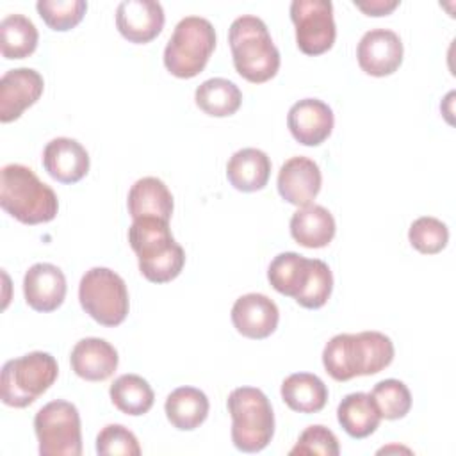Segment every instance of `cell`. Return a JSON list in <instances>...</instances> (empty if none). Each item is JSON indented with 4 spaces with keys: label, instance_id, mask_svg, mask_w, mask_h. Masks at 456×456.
Returning <instances> with one entry per match:
<instances>
[{
    "label": "cell",
    "instance_id": "cell-9",
    "mask_svg": "<svg viewBox=\"0 0 456 456\" xmlns=\"http://www.w3.org/2000/svg\"><path fill=\"white\" fill-rule=\"evenodd\" d=\"M34 431L41 456H80V415L73 403L55 399L37 410Z\"/></svg>",
    "mask_w": 456,
    "mask_h": 456
},
{
    "label": "cell",
    "instance_id": "cell-15",
    "mask_svg": "<svg viewBox=\"0 0 456 456\" xmlns=\"http://www.w3.org/2000/svg\"><path fill=\"white\" fill-rule=\"evenodd\" d=\"M321 169L319 166L303 155L290 157L283 162L278 173L280 196L296 207H306L321 191Z\"/></svg>",
    "mask_w": 456,
    "mask_h": 456
},
{
    "label": "cell",
    "instance_id": "cell-18",
    "mask_svg": "<svg viewBox=\"0 0 456 456\" xmlns=\"http://www.w3.org/2000/svg\"><path fill=\"white\" fill-rule=\"evenodd\" d=\"M43 166L53 180L75 183L89 171V153L77 139L55 137L43 150Z\"/></svg>",
    "mask_w": 456,
    "mask_h": 456
},
{
    "label": "cell",
    "instance_id": "cell-29",
    "mask_svg": "<svg viewBox=\"0 0 456 456\" xmlns=\"http://www.w3.org/2000/svg\"><path fill=\"white\" fill-rule=\"evenodd\" d=\"M37 28L23 14H7L0 21V50L5 59H25L37 46Z\"/></svg>",
    "mask_w": 456,
    "mask_h": 456
},
{
    "label": "cell",
    "instance_id": "cell-6",
    "mask_svg": "<svg viewBox=\"0 0 456 456\" xmlns=\"http://www.w3.org/2000/svg\"><path fill=\"white\" fill-rule=\"evenodd\" d=\"M216 48V30L207 18H182L166 48L164 66L178 78H192L203 71Z\"/></svg>",
    "mask_w": 456,
    "mask_h": 456
},
{
    "label": "cell",
    "instance_id": "cell-28",
    "mask_svg": "<svg viewBox=\"0 0 456 456\" xmlns=\"http://www.w3.org/2000/svg\"><path fill=\"white\" fill-rule=\"evenodd\" d=\"M112 404L126 415H144L155 401L150 383L137 374H123L109 388Z\"/></svg>",
    "mask_w": 456,
    "mask_h": 456
},
{
    "label": "cell",
    "instance_id": "cell-23",
    "mask_svg": "<svg viewBox=\"0 0 456 456\" xmlns=\"http://www.w3.org/2000/svg\"><path fill=\"white\" fill-rule=\"evenodd\" d=\"M208 397L194 387L175 388L164 404L167 420L180 431H192L205 422L208 415Z\"/></svg>",
    "mask_w": 456,
    "mask_h": 456
},
{
    "label": "cell",
    "instance_id": "cell-12",
    "mask_svg": "<svg viewBox=\"0 0 456 456\" xmlns=\"http://www.w3.org/2000/svg\"><path fill=\"white\" fill-rule=\"evenodd\" d=\"M43 87L41 73L32 68L5 71L0 78V121L9 123L18 119L25 109L39 100Z\"/></svg>",
    "mask_w": 456,
    "mask_h": 456
},
{
    "label": "cell",
    "instance_id": "cell-4",
    "mask_svg": "<svg viewBox=\"0 0 456 456\" xmlns=\"http://www.w3.org/2000/svg\"><path fill=\"white\" fill-rule=\"evenodd\" d=\"M228 43L237 73L262 84L273 78L280 68V52L274 46L267 25L253 14H242L230 25Z\"/></svg>",
    "mask_w": 456,
    "mask_h": 456
},
{
    "label": "cell",
    "instance_id": "cell-22",
    "mask_svg": "<svg viewBox=\"0 0 456 456\" xmlns=\"http://www.w3.org/2000/svg\"><path fill=\"white\" fill-rule=\"evenodd\" d=\"M128 212L132 219L160 217L169 221L173 214V194L157 176L139 178L128 191Z\"/></svg>",
    "mask_w": 456,
    "mask_h": 456
},
{
    "label": "cell",
    "instance_id": "cell-31",
    "mask_svg": "<svg viewBox=\"0 0 456 456\" xmlns=\"http://www.w3.org/2000/svg\"><path fill=\"white\" fill-rule=\"evenodd\" d=\"M331 289H333V274L328 264L319 258H310V273L305 281V287L296 296V301L303 308H310V310L321 308L330 299Z\"/></svg>",
    "mask_w": 456,
    "mask_h": 456
},
{
    "label": "cell",
    "instance_id": "cell-2",
    "mask_svg": "<svg viewBox=\"0 0 456 456\" xmlns=\"http://www.w3.org/2000/svg\"><path fill=\"white\" fill-rule=\"evenodd\" d=\"M169 221L160 217H137L128 228V242L137 255L141 274L153 283L175 280L185 264L183 248L175 240Z\"/></svg>",
    "mask_w": 456,
    "mask_h": 456
},
{
    "label": "cell",
    "instance_id": "cell-25",
    "mask_svg": "<svg viewBox=\"0 0 456 456\" xmlns=\"http://www.w3.org/2000/svg\"><path fill=\"white\" fill-rule=\"evenodd\" d=\"M337 419L351 438H365L376 431L381 415L370 394L353 392L340 401L337 408Z\"/></svg>",
    "mask_w": 456,
    "mask_h": 456
},
{
    "label": "cell",
    "instance_id": "cell-21",
    "mask_svg": "<svg viewBox=\"0 0 456 456\" xmlns=\"http://www.w3.org/2000/svg\"><path fill=\"white\" fill-rule=\"evenodd\" d=\"M335 219L322 205L299 207L290 217V235L305 248H324L335 237Z\"/></svg>",
    "mask_w": 456,
    "mask_h": 456
},
{
    "label": "cell",
    "instance_id": "cell-16",
    "mask_svg": "<svg viewBox=\"0 0 456 456\" xmlns=\"http://www.w3.org/2000/svg\"><path fill=\"white\" fill-rule=\"evenodd\" d=\"M278 321V306L265 294H244L232 306V322L235 330L248 338L258 340L269 337L276 330Z\"/></svg>",
    "mask_w": 456,
    "mask_h": 456
},
{
    "label": "cell",
    "instance_id": "cell-19",
    "mask_svg": "<svg viewBox=\"0 0 456 456\" xmlns=\"http://www.w3.org/2000/svg\"><path fill=\"white\" fill-rule=\"evenodd\" d=\"M69 362L75 374L82 379L103 381L114 374L119 358L114 346L105 338L87 337L75 344Z\"/></svg>",
    "mask_w": 456,
    "mask_h": 456
},
{
    "label": "cell",
    "instance_id": "cell-17",
    "mask_svg": "<svg viewBox=\"0 0 456 456\" xmlns=\"http://www.w3.org/2000/svg\"><path fill=\"white\" fill-rule=\"evenodd\" d=\"M23 294L27 305L37 312L57 310L66 297L64 273L48 262L34 264L25 273Z\"/></svg>",
    "mask_w": 456,
    "mask_h": 456
},
{
    "label": "cell",
    "instance_id": "cell-7",
    "mask_svg": "<svg viewBox=\"0 0 456 456\" xmlns=\"http://www.w3.org/2000/svg\"><path fill=\"white\" fill-rule=\"evenodd\" d=\"M55 358L45 351H32L9 360L2 367V401L12 408H25L43 395L57 379Z\"/></svg>",
    "mask_w": 456,
    "mask_h": 456
},
{
    "label": "cell",
    "instance_id": "cell-1",
    "mask_svg": "<svg viewBox=\"0 0 456 456\" xmlns=\"http://www.w3.org/2000/svg\"><path fill=\"white\" fill-rule=\"evenodd\" d=\"M392 360L394 344L390 337L379 331L338 333L330 338L322 351V365L337 381L376 374Z\"/></svg>",
    "mask_w": 456,
    "mask_h": 456
},
{
    "label": "cell",
    "instance_id": "cell-20",
    "mask_svg": "<svg viewBox=\"0 0 456 456\" xmlns=\"http://www.w3.org/2000/svg\"><path fill=\"white\" fill-rule=\"evenodd\" d=\"M271 160L258 148H242L235 151L226 164L228 182L242 192H255L267 185Z\"/></svg>",
    "mask_w": 456,
    "mask_h": 456
},
{
    "label": "cell",
    "instance_id": "cell-24",
    "mask_svg": "<svg viewBox=\"0 0 456 456\" xmlns=\"http://www.w3.org/2000/svg\"><path fill=\"white\" fill-rule=\"evenodd\" d=\"M281 399L294 411L317 413L328 401V388L319 376L310 372H296L283 379Z\"/></svg>",
    "mask_w": 456,
    "mask_h": 456
},
{
    "label": "cell",
    "instance_id": "cell-14",
    "mask_svg": "<svg viewBox=\"0 0 456 456\" xmlns=\"http://www.w3.org/2000/svg\"><path fill=\"white\" fill-rule=\"evenodd\" d=\"M333 121L331 107L317 98L296 102L287 114V125L292 137L305 146L324 142L333 130Z\"/></svg>",
    "mask_w": 456,
    "mask_h": 456
},
{
    "label": "cell",
    "instance_id": "cell-3",
    "mask_svg": "<svg viewBox=\"0 0 456 456\" xmlns=\"http://www.w3.org/2000/svg\"><path fill=\"white\" fill-rule=\"evenodd\" d=\"M2 208L25 224L48 223L57 216L59 201L52 187L23 164H7L0 175Z\"/></svg>",
    "mask_w": 456,
    "mask_h": 456
},
{
    "label": "cell",
    "instance_id": "cell-10",
    "mask_svg": "<svg viewBox=\"0 0 456 456\" xmlns=\"http://www.w3.org/2000/svg\"><path fill=\"white\" fill-rule=\"evenodd\" d=\"M290 20L296 25V43L303 53L319 55L333 46L337 27L330 0H294Z\"/></svg>",
    "mask_w": 456,
    "mask_h": 456
},
{
    "label": "cell",
    "instance_id": "cell-27",
    "mask_svg": "<svg viewBox=\"0 0 456 456\" xmlns=\"http://www.w3.org/2000/svg\"><path fill=\"white\" fill-rule=\"evenodd\" d=\"M308 273L310 258H305L294 251H285L273 258L267 269V278L274 290L296 299V296L305 287Z\"/></svg>",
    "mask_w": 456,
    "mask_h": 456
},
{
    "label": "cell",
    "instance_id": "cell-5",
    "mask_svg": "<svg viewBox=\"0 0 456 456\" xmlns=\"http://www.w3.org/2000/svg\"><path fill=\"white\" fill-rule=\"evenodd\" d=\"M226 406L233 445L242 452L265 449L274 435V413L267 395L255 387H239L228 395Z\"/></svg>",
    "mask_w": 456,
    "mask_h": 456
},
{
    "label": "cell",
    "instance_id": "cell-11",
    "mask_svg": "<svg viewBox=\"0 0 456 456\" xmlns=\"http://www.w3.org/2000/svg\"><path fill=\"white\" fill-rule=\"evenodd\" d=\"M356 57L360 68L367 75H392L403 62L401 37L388 28H372L362 36Z\"/></svg>",
    "mask_w": 456,
    "mask_h": 456
},
{
    "label": "cell",
    "instance_id": "cell-34",
    "mask_svg": "<svg viewBox=\"0 0 456 456\" xmlns=\"http://www.w3.org/2000/svg\"><path fill=\"white\" fill-rule=\"evenodd\" d=\"M96 452L102 456H139L141 447L128 428L109 424L96 436Z\"/></svg>",
    "mask_w": 456,
    "mask_h": 456
},
{
    "label": "cell",
    "instance_id": "cell-33",
    "mask_svg": "<svg viewBox=\"0 0 456 456\" xmlns=\"http://www.w3.org/2000/svg\"><path fill=\"white\" fill-rule=\"evenodd\" d=\"M408 239L417 251L424 255H435L447 246L449 230L445 223H442L440 219L431 216H422L411 223Z\"/></svg>",
    "mask_w": 456,
    "mask_h": 456
},
{
    "label": "cell",
    "instance_id": "cell-8",
    "mask_svg": "<svg viewBox=\"0 0 456 456\" xmlns=\"http://www.w3.org/2000/svg\"><path fill=\"white\" fill-rule=\"evenodd\" d=\"M78 299L86 314L102 326L121 324L130 306L123 278L109 267L86 271L78 285Z\"/></svg>",
    "mask_w": 456,
    "mask_h": 456
},
{
    "label": "cell",
    "instance_id": "cell-35",
    "mask_svg": "<svg viewBox=\"0 0 456 456\" xmlns=\"http://www.w3.org/2000/svg\"><path fill=\"white\" fill-rule=\"evenodd\" d=\"M340 452L338 440L331 429L321 424L308 426L297 438L296 445L290 449V454H322L337 456Z\"/></svg>",
    "mask_w": 456,
    "mask_h": 456
},
{
    "label": "cell",
    "instance_id": "cell-26",
    "mask_svg": "<svg viewBox=\"0 0 456 456\" xmlns=\"http://www.w3.org/2000/svg\"><path fill=\"white\" fill-rule=\"evenodd\" d=\"M196 105L208 116L226 118L239 110L242 102L240 89L228 78H208L196 87Z\"/></svg>",
    "mask_w": 456,
    "mask_h": 456
},
{
    "label": "cell",
    "instance_id": "cell-32",
    "mask_svg": "<svg viewBox=\"0 0 456 456\" xmlns=\"http://www.w3.org/2000/svg\"><path fill=\"white\" fill-rule=\"evenodd\" d=\"M36 9L43 21L59 32L73 28L86 14L87 2L84 0H39Z\"/></svg>",
    "mask_w": 456,
    "mask_h": 456
},
{
    "label": "cell",
    "instance_id": "cell-30",
    "mask_svg": "<svg viewBox=\"0 0 456 456\" xmlns=\"http://www.w3.org/2000/svg\"><path fill=\"white\" fill-rule=\"evenodd\" d=\"M370 397L381 415V419L395 420L403 419L411 408V394L408 387L399 379H383L374 385Z\"/></svg>",
    "mask_w": 456,
    "mask_h": 456
},
{
    "label": "cell",
    "instance_id": "cell-13",
    "mask_svg": "<svg viewBox=\"0 0 456 456\" xmlns=\"http://www.w3.org/2000/svg\"><path fill=\"white\" fill-rule=\"evenodd\" d=\"M116 27L130 43H148L164 27V9L155 0H123L116 9Z\"/></svg>",
    "mask_w": 456,
    "mask_h": 456
},
{
    "label": "cell",
    "instance_id": "cell-36",
    "mask_svg": "<svg viewBox=\"0 0 456 456\" xmlns=\"http://www.w3.org/2000/svg\"><path fill=\"white\" fill-rule=\"evenodd\" d=\"M354 5L369 16H385L399 5V0H365L354 2Z\"/></svg>",
    "mask_w": 456,
    "mask_h": 456
}]
</instances>
